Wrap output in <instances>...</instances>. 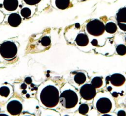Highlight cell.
I'll list each match as a JSON object with an SVG mask.
<instances>
[{"label":"cell","instance_id":"6da1fadb","mask_svg":"<svg viewBox=\"0 0 126 116\" xmlns=\"http://www.w3.org/2000/svg\"><path fill=\"white\" fill-rule=\"evenodd\" d=\"M60 89L59 86L51 80L42 83L37 89V97L42 107L53 109L59 103Z\"/></svg>","mask_w":126,"mask_h":116},{"label":"cell","instance_id":"7a4b0ae2","mask_svg":"<svg viewBox=\"0 0 126 116\" xmlns=\"http://www.w3.org/2000/svg\"><path fill=\"white\" fill-rule=\"evenodd\" d=\"M79 102V96L77 90L70 84H65L60 90L59 103L64 108L74 109Z\"/></svg>","mask_w":126,"mask_h":116},{"label":"cell","instance_id":"3957f363","mask_svg":"<svg viewBox=\"0 0 126 116\" xmlns=\"http://www.w3.org/2000/svg\"><path fill=\"white\" fill-rule=\"evenodd\" d=\"M111 96L112 95L105 92L96 93V96L93 99V103L98 112L103 114L110 113L112 111L114 101Z\"/></svg>","mask_w":126,"mask_h":116},{"label":"cell","instance_id":"277c9868","mask_svg":"<svg viewBox=\"0 0 126 116\" xmlns=\"http://www.w3.org/2000/svg\"><path fill=\"white\" fill-rule=\"evenodd\" d=\"M18 52L17 45L12 41H6L0 45V55L6 60L15 58Z\"/></svg>","mask_w":126,"mask_h":116},{"label":"cell","instance_id":"5b68a950","mask_svg":"<svg viewBox=\"0 0 126 116\" xmlns=\"http://www.w3.org/2000/svg\"><path fill=\"white\" fill-rule=\"evenodd\" d=\"M86 31L91 36L98 37L105 33V25L99 19H93L87 23Z\"/></svg>","mask_w":126,"mask_h":116},{"label":"cell","instance_id":"8992f818","mask_svg":"<svg viewBox=\"0 0 126 116\" xmlns=\"http://www.w3.org/2000/svg\"><path fill=\"white\" fill-rule=\"evenodd\" d=\"M79 93L81 97L86 101H91L96 96L97 92L96 89L89 83H86L80 88Z\"/></svg>","mask_w":126,"mask_h":116},{"label":"cell","instance_id":"52a82bcc","mask_svg":"<svg viewBox=\"0 0 126 116\" xmlns=\"http://www.w3.org/2000/svg\"><path fill=\"white\" fill-rule=\"evenodd\" d=\"M6 109L8 112L12 116H18L22 111L23 105L21 101L18 99H12L7 104Z\"/></svg>","mask_w":126,"mask_h":116},{"label":"cell","instance_id":"ba28073f","mask_svg":"<svg viewBox=\"0 0 126 116\" xmlns=\"http://www.w3.org/2000/svg\"><path fill=\"white\" fill-rule=\"evenodd\" d=\"M117 26L122 31L126 32V7L119 9L116 14Z\"/></svg>","mask_w":126,"mask_h":116},{"label":"cell","instance_id":"9c48e42d","mask_svg":"<svg viewBox=\"0 0 126 116\" xmlns=\"http://www.w3.org/2000/svg\"><path fill=\"white\" fill-rule=\"evenodd\" d=\"M126 80V77L124 75L119 73H115L110 76L109 82L111 83L112 86L121 87L124 84ZM109 82L107 83V84H108Z\"/></svg>","mask_w":126,"mask_h":116},{"label":"cell","instance_id":"30bf717a","mask_svg":"<svg viewBox=\"0 0 126 116\" xmlns=\"http://www.w3.org/2000/svg\"><path fill=\"white\" fill-rule=\"evenodd\" d=\"M22 17L17 13H12L8 17V23L12 27H17L22 23Z\"/></svg>","mask_w":126,"mask_h":116},{"label":"cell","instance_id":"8fae6325","mask_svg":"<svg viewBox=\"0 0 126 116\" xmlns=\"http://www.w3.org/2000/svg\"><path fill=\"white\" fill-rule=\"evenodd\" d=\"M3 6L7 11H15L19 6V0H3Z\"/></svg>","mask_w":126,"mask_h":116},{"label":"cell","instance_id":"7c38bea8","mask_svg":"<svg viewBox=\"0 0 126 116\" xmlns=\"http://www.w3.org/2000/svg\"><path fill=\"white\" fill-rule=\"evenodd\" d=\"M76 45L80 47H85L89 44V37L87 34L84 33H80L75 39Z\"/></svg>","mask_w":126,"mask_h":116},{"label":"cell","instance_id":"4fadbf2b","mask_svg":"<svg viewBox=\"0 0 126 116\" xmlns=\"http://www.w3.org/2000/svg\"><path fill=\"white\" fill-rule=\"evenodd\" d=\"M87 81V73L83 71H79L76 72L73 77V81L74 84H77L79 86H82L85 84Z\"/></svg>","mask_w":126,"mask_h":116},{"label":"cell","instance_id":"5bb4252c","mask_svg":"<svg viewBox=\"0 0 126 116\" xmlns=\"http://www.w3.org/2000/svg\"><path fill=\"white\" fill-rule=\"evenodd\" d=\"M70 0H54V6L60 10H64L69 8Z\"/></svg>","mask_w":126,"mask_h":116},{"label":"cell","instance_id":"9a60e30c","mask_svg":"<svg viewBox=\"0 0 126 116\" xmlns=\"http://www.w3.org/2000/svg\"><path fill=\"white\" fill-rule=\"evenodd\" d=\"M90 84L94 87L95 89H98L102 87L103 85V78L100 76H95L93 77L92 79L91 80Z\"/></svg>","mask_w":126,"mask_h":116},{"label":"cell","instance_id":"2e32d148","mask_svg":"<svg viewBox=\"0 0 126 116\" xmlns=\"http://www.w3.org/2000/svg\"><path fill=\"white\" fill-rule=\"evenodd\" d=\"M117 26L113 22H108L105 25V31L110 34H114L117 31Z\"/></svg>","mask_w":126,"mask_h":116},{"label":"cell","instance_id":"e0dca14e","mask_svg":"<svg viewBox=\"0 0 126 116\" xmlns=\"http://www.w3.org/2000/svg\"><path fill=\"white\" fill-rule=\"evenodd\" d=\"M12 87L9 85H3L0 87V96L4 98L9 97L11 94Z\"/></svg>","mask_w":126,"mask_h":116},{"label":"cell","instance_id":"ac0fdd59","mask_svg":"<svg viewBox=\"0 0 126 116\" xmlns=\"http://www.w3.org/2000/svg\"><path fill=\"white\" fill-rule=\"evenodd\" d=\"M33 14V11L29 7H24L20 11V15L24 19H29Z\"/></svg>","mask_w":126,"mask_h":116},{"label":"cell","instance_id":"d6986e66","mask_svg":"<svg viewBox=\"0 0 126 116\" xmlns=\"http://www.w3.org/2000/svg\"><path fill=\"white\" fill-rule=\"evenodd\" d=\"M89 111V106L87 104L82 103L79 106L78 108V112L80 114L85 116L87 114Z\"/></svg>","mask_w":126,"mask_h":116},{"label":"cell","instance_id":"ffe728a7","mask_svg":"<svg viewBox=\"0 0 126 116\" xmlns=\"http://www.w3.org/2000/svg\"><path fill=\"white\" fill-rule=\"evenodd\" d=\"M41 116H60V115L59 112L50 109H48L44 110L42 112Z\"/></svg>","mask_w":126,"mask_h":116},{"label":"cell","instance_id":"44dd1931","mask_svg":"<svg viewBox=\"0 0 126 116\" xmlns=\"http://www.w3.org/2000/svg\"><path fill=\"white\" fill-rule=\"evenodd\" d=\"M116 52L118 55H124L126 54V46L124 44H119L116 47Z\"/></svg>","mask_w":126,"mask_h":116},{"label":"cell","instance_id":"7402d4cb","mask_svg":"<svg viewBox=\"0 0 126 116\" xmlns=\"http://www.w3.org/2000/svg\"><path fill=\"white\" fill-rule=\"evenodd\" d=\"M40 43L42 44V45L43 46L45 47H48L49 46L51 45V38L48 36H45L41 39Z\"/></svg>","mask_w":126,"mask_h":116},{"label":"cell","instance_id":"603a6c76","mask_svg":"<svg viewBox=\"0 0 126 116\" xmlns=\"http://www.w3.org/2000/svg\"><path fill=\"white\" fill-rule=\"evenodd\" d=\"M24 3L29 6H35L40 3L42 0H23Z\"/></svg>","mask_w":126,"mask_h":116},{"label":"cell","instance_id":"cb8c5ba5","mask_svg":"<svg viewBox=\"0 0 126 116\" xmlns=\"http://www.w3.org/2000/svg\"><path fill=\"white\" fill-rule=\"evenodd\" d=\"M24 82H25L26 84H27V85L32 84V77H25V79H24Z\"/></svg>","mask_w":126,"mask_h":116},{"label":"cell","instance_id":"d4e9b609","mask_svg":"<svg viewBox=\"0 0 126 116\" xmlns=\"http://www.w3.org/2000/svg\"><path fill=\"white\" fill-rule=\"evenodd\" d=\"M117 116H126V111L124 110H119L117 111Z\"/></svg>","mask_w":126,"mask_h":116},{"label":"cell","instance_id":"484cf974","mask_svg":"<svg viewBox=\"0 0 126 116\" xmlns=\"http://www.w3.org/2000/svg\"><path fill=\"white\" fill-rule=\"evenodd\" d=\"M27 84H25V82L23 83V84H21V86H20V88H21L22 90H25V89H27Z\"/></svg>","mask_w":126,"mask_h":116},{"label":"cell","instance_id":"4316f807","mask_svg":"<svg viewBox=\"0 0 126 116\" xmlns=\"http://www.w3.org/2000/svg\"><path fill=\"white\" fill-rule=\"evenodd\" d=\"M92 44L94 46H98V41L96 39H93L92 41Z\"/></svg>","mask_w":126,"mask_h":116},{"label":"cell","instance_id":"83f0119b","mask_svg":"<svg viewBox=\"0 0 126 116\" xmlns=\"http://www.w3.org/2000/svg\"><path fill=\"white\" fill-rule=\"evenodd\" d=\"M111 95H112V97L116 98L118 96V93H117L116 92H112V93H111Z\"/></svg>","mask_w":126,"mask_h":116},{"label":"cell","instance_id":"f1b7e54d","mask_svg":"<svg viewBox=\"0 0 126 116\" xmlns=\"http://www.w3.org/2000/svg\"><path fill=\"white\" fill-rule=\"evenodd\" d=\"M100 116H115L113 114H111L107 113V114H102Z\"/></svg>","mask_w":126,"mask_h":116},{"label":"cell","instance_id":"f546056e","mask_svg":"<svg viewBox=\"0 0 126 116\" xmlns=\"http://www.w3.org/2000/svg\"><path fill=\"white\" fill-rule=\"evenodd\" d=\"M107 90L108 92L112 91V87L110 86V85H107Z\"/></svg>","mask_w":126,"mask_h":116},{"label":"cell","instance_id":"4dcf8cb0","mask_svg":"<svg viewBox=\"0 0 126 116\" xmlns=\"http://www.w3.org/2000/svg\"><path fill=\"white\" fill-rule=\"evenodd\" d=\"M0 116H9L6 114H0Z\"/></svg>","mask_w":126,"mask_h":116},{"label":"cell","instance_id":"1f68e13d","mask_svg":"<svg viewBox=\"0 0 126 116\" xmlns=\"http://www.w3.org/2000/svg\"><path fill=\"white\" fill-rule=\"evenodd\" d=\"M34 116L33 115H31V114H24L23 116Z\"/></svg>","mask_w":126,"mask_h":116},{"label":"cell","instance_id":"d6a6232c","mask_svg":"<svg viewBox=\"0 0 126 116\" xmlns=\"http://www.w3.org/2000/svg\"><path fill=\"white\" fill-rule=\"evenodd\" d=\"M76 116H83V115H82V114H80L79 113V115H77Z\"/></svg>","mask_w":126,"mask_h":116},{"label":"cell","instance_id":"836d02e7","mask_svg":"<svg viewBox=\"0 0 126 116\" xmlns=\"http://www.w3.org/2000/svg\"><path fill=\"white\" fill-rule=\"evenodd\" d=\"M80 1H85L87 0H80Z\"/></svg>","mask_w":126,"mask_h":116},{"label":"cell","instance_id":"e575fe53","mask_svg":"<svg viewBox=\"0 0 126 116\" xmlns=\"http://www.w3.org/2000/svg\"><path fill=\"white\" fill-rule=\"evenodd\" d=\"M0 112H1V107H0Z\"/></svg>","mask_w":126,"mask_h":116},{"label":"cell","instance_id":"d590c367","mask_svg":"<svg viewBox=\"0 0 126 116\" xmlns=\"http://www.w3.org/2000/svg\"></svg>","mask_w":126,"mask_h":116}]
</instances>
